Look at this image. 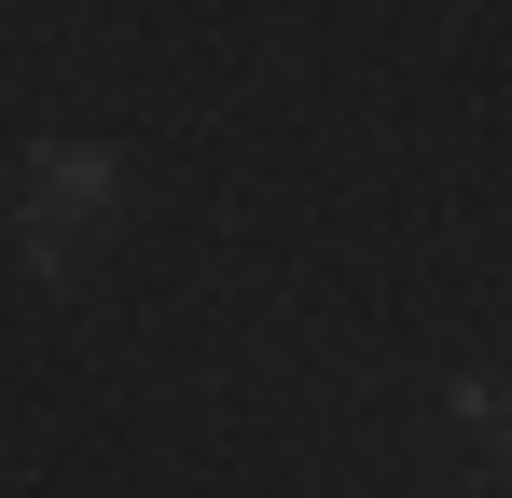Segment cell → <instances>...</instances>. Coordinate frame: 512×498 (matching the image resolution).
I'll use <instances>...</instances> for the list:
<instances>
[{
	"mask_svg": "<svg viewBox=\"0 0 512 498\" xmlns=\"http://www.w3.org/2000/svg\"><path fill=\"white\" fill-rule=\"evenodd\" d=\"M97 208H111V166L97 153H42L28 166V249H42V263H70V236H84Z\"/></svg>",
	"mask_w": 512,
	"mask_h": 498,
	"instance_id": "cell-1",
	"label": "cell"
}]
</instances>
